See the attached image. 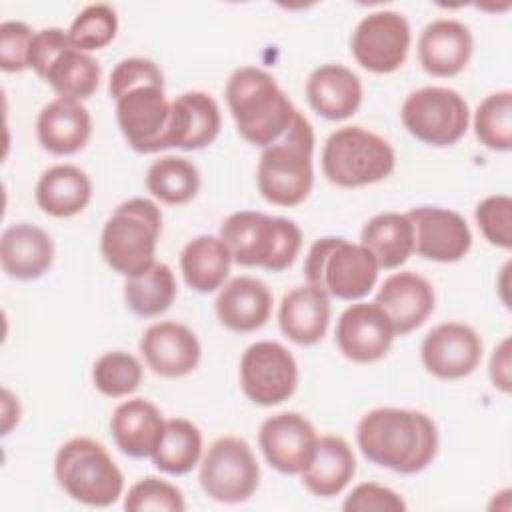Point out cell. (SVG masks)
<instances>
[{
  "mask_svg": "<svg viewBox=\"0 0 512 512\" xmlns=\"http://www.w3.org/2000/svg\"><path fill=\"white\" fill-rule=\"evenodd\" d=\"M356 442L366 460L398 474H416L438 452L434 420L410 408H374L356 426Z\"/></svg>",
  "mask_w": 512,
  "mask_h": 512,
  "instance_id": "1",
  "label": "cell"
},
{
  "mask_svg": "<svg viewBox=\"0 0 512 512\" xmlns=\"http://www.w3.org/2000/svg\"><path fill=\"white\" fill-rule=\"evenodd\" d=\"M226 104L240 136L260 148L282 138L298 112L276 80L256 66L232 72L226 84Z\"/></svg>",
  "mask_w": 512,
  "mask_h": 512,
  "instance_id": "2",
  "label": "cell"
},
{
  "mask_svg": "<svg viewBox=\"0 0 512 512\" xmlns=\"http://www.w3.org/2000/svg\"><path fill=\"white\" fill-rule=\"evenodd\" d=\"M312 154L314 128L298 110L286 134L260 154L256 184L262 198L286 208L302 204L314 184Z\"/></svg>",
  "mask_w": 512,
  "mask_h": 512,
  "instance_id": "3",
  "label": "cell"
},
{
  "mask_svg": "<svg viewBox=\"0 0 512 512\" xmlns=\"http://www.w3.org/2000/svg\"><path fill=\"white\" fill-rule=\"evenodd\" d=\"M220 238L232 262L270 272H282L292 266L302 246V230L296 222L254 210L226 216L220 224Z\"/></svg>",
  "mask_w": 512,
  "mask_h": 512,
  "instance_id": "4",
  "label": "cell"
},
{
  "mask_svg": "<svg viewBox=\"0 0 512 512\" xmlns=\"http://www.w3.org/2000/svg\"><path fill=\"white\" fill-rule=\"evenodd\" d=\"M162 232V212L148 198H130L114 208L100 234L106 264L130 278L146 272L156 260Z\"/></svg>",
  "mask_w": 512,
  "mask_h": 512,
  "instance_id": "5",
  "label": "cell"
},
{
  "mask_svg": "<svg viewBox=\"0 0 512 512\" xmlns=\"http://www.w3.org/2000/svg\"><path fill=\"white\" fill-rule=\"evenodd\" d=\"M54 476L72 500L94 508L112 506L124 490V474L108 450L88 436L72 438L58 448Z\"/></svg>",
  "mask_w": 512,
  "mask_h": 512,
  "instance_id": "6",
  "label": "cell"
},
{
  "mask_svg": "<svg viewBox=\"0 0 512 512\" xmlns=\"http://www.w3.org/2000/svg\"><path fill=\"white\" fill-rule=\"evenodd\" d=\"M396 166L394 148L362 126L334 130L322 148V172L340 188H360L388 178Z\"/></svg>",
  "mask_w": 512,
  "mask_h": 512,
  "instance_id": "7",
  "label": "cell"
},
{
  "mask_svg": "<svg viewBox=\"0 0 512 512\" xmlns=\"http://www.w3.org/2000/svg\"><path fill=\"white\" fill-rule=\"evenodd\" d=\"M378 270L374 256L362 244L338 236L318 238L304 262L308 284L338 300L364 298L374 288Z\"/></svg>",
  "mask_w": 512,
  "mask_h": 512,
  "instance_id": "8",
  "label": "cell"
},
{
  "mask_svg": "<svg viewBox=\"0 0 512 512\" xmlns=\"http://www.w3.org/2000/svg\"><path fill=\"white\" fill-rule=\"evenodd\" d=\"M404 128L436 148L456 144L468 130L470 110L464 96L446 86H424L410 92L400 108Z\"/></svg>",
  "mask_w": 512,
  "mask_h": 512,
  "instance_id": "9",
  "label": "cell"
},
{
  "mask_svg": "<svg viewBox=\"0 0 512 512\" xmlns=\"http://www.w3.org/2000/svg\"><path fill=\"white\" fill-rule=\"evenodd\" d=\"M198 480L208 498L222 504H238L256 492L260 466L246 440L220 436L202 456Z\"/></svg>",
  "mask_w": 512,
  "mask_h": 512,
  "instance_id": "10",
  "label": "cell"
},
{
  "mask_svg": "<svg viewBox=\"0 0 512 512\" xmlns=\"http://www.w3.org/2000/svg\"><path fill=\"white\" fill-rule=\"evenodd\" d=\"M240 386L258 406L282 404L298 386V364L292 352L274 340L250 344L240 358Z\"/></svg>",
  "mask_w": 512,
  "mask_h": 512,
  "instance_id": "11",
  "label": "cell"
},
{
  "mask_svg": "<svg viewBox=\"0 0 512 512\" xmlns=\"http://www.w3.org/2000/svg\"><path fill=\"white\" fill-rule=\"evenodd\" d=\"M116 102V120L128 146L140 154L168 148L172 100L164 84H142L124 92Z\"/></svg>",
  "mask_w": 512,
  "mask_h": 512,
  "instance_id": "12",
  "label": "cell"
},
{
  "mask_svg": "<svg viewBox=\"0 0 512 512\" xmlns=\"http://www.w3.org/2000/svg\"><path fill=\"white\" fill-rule=\"evenodd\" d=\"M410 24L396 10H378L364 16L350 38L354 60L368 72H396L410 48Z\"/></svg>",
  "mask_w": 512,
  "mask_h": 512,
  "instance_id": "13",
  "label": "cell"
},
{
  "mask_svg": "<svg viewBox=\"0 0 512 512\" xmlns=\"http://www.w3.org/2000/svg\"><path fill=\"white\" fill-rule=\"evenodd\" d=\"M266 462L282 474H300L314 458L318 434L300 412H280L266 418L258 430Z\"/></svg>",
  "mask_w": 512,
  "mask_h": 512,
  "instance_id": "14",
  "label": "cell"
},
{
  "mask_svg": "<svg viewBox=\"0 0 512 512\" xmlns=\"http://www.w3.org/2000/svg\"><path fill=\"white\" fill-rule=\"evenodd\" d=\"M424 368L440 380H458L472 374L482 360V340L464 322H442L422 340Z\"/></svg>",
  "mask_w": 512,
  "mask_h": 512,
  "instance_id": "15",
  "label": "cell"
},
{
  "mask_svg": "<svg viewBox=\"0 0 512 512\" xmlns=\"http://www.w3.org/2000/svg\"><path fill=\"white\" fill-rule=\"evenodd\" d=\"M414 230V252L432 262H458L470 246L472 234L466 220L442 206H418L406 212Z\"/></svg>",
  "mask_w": 512,
  "mask_h": 512,
  "instance_id": "16",
  "label": "cell"
},
{
  "mask_svg": "<svg viewBox=\"0 0 512 512\" xmlns=\"http://www.w3.org/2000/svg\"><path fill=\"white\" fill-rule=\"evenodd\" d=\"M396 332L374 302L350 304L336 322V346L344 358L370 364L384 358Z\"/></svg>",
  "mask_w": 512,
  "mask_h": 512,
  "instance_id": "17",
  "label": "cell"
},
{
  "mask_svg": "<svg viewBox=\"0 0 512 512\" xmlns=\"http://www.w3.org/2000/svg\"><path fill=\"white\" fill-rule=\"evenodd\" d=\"M140 352L154 374L180 378L200 364V342L196 334L180 322L162 320L148 326L140 338Z\"/></svg>",
  "mask_w": 512,
  "mask_h": 512,
  "instance_id": "18",
  "label": "cell"
},
{
  "mask_svg": "<svg viewBox=\"0 0 512 512\" xmlns=\"http://www.w3.org/2000/svg\"><path fill=\"white\" fill-rule=\"evenodd\" d=\"M374 304L388 316L396 336H404L428 320L434 312L436 296L424 276L404 270L384 280L376 292Z\"/></svg>",
  "mask_w": 512,
  "mask_h": 512,
  "instance_id": "19",
  "label": "cell"
},
{
  "mask_svg": "<svg viewBox=\"0 0 512 512\" xmlns=\"http://www.w3.org/2000/svg\"><path fill=\"white\" fill-rule=\"evenodd\" d=\"M474 40L466 24L454 18H438L426 24L418 38L420 66L436 78L460 74L472 56Z\"/></svg>",
  "mask_w": 512,
  "mask_h": 512,
  "instance_id": "20",
  "label": "cell"
},
{
  "mask_svg": "<svg viewBox=\"0 0 512 512\" xmlns=\"http://www.w3.org/2000/svg\"><path fill=\"white\" fill-rule=\"evenodd\" d=\"M222 116L218 102L200 90L184 92L172 100L168 148L200 150L212 144L220 132Z\"/></svg>",
  "mask_w": 512,
  "mask_h": 512,
  "instance_id": "21",
  "label": "cell"
},
{
  "mask_svg": "<svg viewBox=\"0 0 512 512\" xmlns=\"http://www.w3.org/2000/svg\"><path fill=\"white\" fill-rule=\"evenodd\" d=\"M36 136L44 150L70 156L82 150L92 136V118L80 100L58 96L36 118Z\"/></svg>",
  "mask_w": 512,
  "mask_h": 512,
  "instance_id": "22",
  "label": "cell"
},
{
  "mask_svg": "<svg viewBox=\"0 0 512 512\" xmlns=\"http://www.w3.org/2000/svg\"><path fill=\"white\" fill-rule=\"evenodd\" d=\"M214 308L222 326L238 334H248L268 322L272 292L254 276H236L220 288Z\"/></svg>",
  "mask_w": 512,
  "mask_h": 512,
  "instance_id": "23",
  "label": "cell"
},
{
  "mask_svg": "<svg viewBox=\"0 0 512 512\" xmlns=\"http://www.w3.org/2000/svg\"><path fill=\"white\" fill-rule=\"evenodd\" d=\"M362 82L342 64H322L306 80V100L326 120H344L362 104Z\"/></svg>",
  "mask_w": 512,
  "mask_h": 512,
  "instance_id": "24",
  "label": "cell"
},
{
  "mask_svg": "<svg viewBox=\"0 0 512 512\" xmlns=\"http://www.w3.org/2000/svg\"><path fill=\"white\" fill-rule=\"evenodd\" d=\"M54 260L50 234L34 224L8 226L0 238V264L16 280H36L46 274Z\"/></svg>",
  "mask_w": 512,
  "mask_h": 512,
  "instance_id": "25",
  "label": "cell"
},
{
  "mask_svg": "<svg viewBox=\"0 0 512 512\" xmlns=\"http://www.w3.org/2000/svg\"><path fill=\"white\" fill-rule=\"evenodd\" d=\"M330 322V296L320 288L306 284L292 288L282 296L278 308L280 330L300 346L320 342Z\"/></svg>",
  "mask_w": 512,
  "mask_h": 512,
  "instance_id": "26",
  "label": "cell"
},
{
  "mask_svg": "<svg viewBox=\"0 0 512 512\" xmlns=\"http://www.w3.org/2000/svg\"><path fill=\"white\" fill-rule=\"evenodd\" d=\"M164 422L156 404L146 398H130L112 412L110 432L120 452L130 458H148L162 436Z\"/></svg>",
  "mask_w": 512,
  "mask_h": 512,
  "instance_id": "27",
  "label": "cell"
},
{
  "mask_svg": "<svg viewBox=\"0 0 512 512\" xmlns=\"http://www.w3.org/2000/svg\"><path fill=\"white\" fill-rule=\"evenodd\" d=\"M34 198L38 208L54 218L80 214L92 198V182L74 164H54L36 182Z\"/></svg>",
  "mask_w": 512,
  "mask_h": 512,
  "instance_id": "28",
  "label": "cell"
},
{
  "mask_svg": "<svg viewBox=\"0 0 512 512\" xmlns=\"http://www.w3.org/2000/svg\"><path fill=\"white\" fill-rule=\"evenodd\" d=\"M356 474V458L342 436H318L312 462L300 472L302 484L318 498L338 496Z\"/></svg>",
  "mask_w": 512,
  "mask_h": 512,
  "instance_id": "29",
  "label": "cell"
},
{
  "mask_svg": "<svg viewBox=\"0 0 512 512\" xmlns=\"http://www.w3.org/2000/svg\"><path fill=\"white\" fill-rule=\"evenodd\" d=\"M360 244L374 256L378 268H398L414 252L412 222L400 212L376 214L364 224Z\"/></svg>",
  "mask_w": 512,
  "mask_h": 512,
  "instance_id": "30",
  "label": "cell"
},
{
  "mask_svg": "<svg viewBox=\"0 0 512 512\" xmlns=\"http://www.w3.org/2000/svg\"><path fill=\"white\" fill-rule=\"evenodd\" d=\"M232 256L220 236L200 234L180 254V268L186 284L196 292H214L228 278Z\"/></svg>",
  "mask_w": 512,
  "mask_h": 512,
  "instance_id": "31",
  "label": "cell"
},
{
  "mask_svg": "<svg viewBox=\"0 0 512 512\" xmlns=\"http://www.w3.org/2000/svg\"><path fill=\"white\" fill-rule=\"evenodd\" d=\"M202 456V432L186 418H170L164 422L162 436L152 452V462L158 470L182 476L188 474Z\"/></svg>",
  "mask_w": 512,
  "mask_h": 512,
  "instance_id": "32",
  "label": "cell"
},
{
  "mask_svg": "<svg viewBox=\"0 0 512 512\" xmlns=\"http://www.w3.org/2000/svg\"><path fill=\"white\" fill-rule=\"evenodd\" d=\"M176 290L172 268L164 262H154L146 272L126 278L124 300L136 316L154 318L172 306Z\"/></svg>",
  "mask_w": 512,
  "mask_h": 512,
  "instance_id": "33",
  "label": "cell"
},
{
  "mask_svg": "<svg viewBox=\"0 0 512 512\" xmlns=\"http://www.w3.org/2000/svg\"><path fill=\"white\" fill-rule=\"evenodd\" d=\"M100 74V64L90 54L68 46L54 58L44 80L58 96L86 100L96 92Z\"/></svg>",
  "mask_w": 512,
  "mask_h": 512,
  "instance_id": "34",
  "label": "cell"
},
{
  "mask_svg": "<svg viewBox=\"0 0 512 512\" xmlns=\"http://www.w3.org/2000/svg\"><path fill=\"white\" fill-rule=\"evenodd\" d=\"M146 188L164 204H186L200 190V172L184 156H162L150 164Z\"/></svg>",
  "mask_w": 512,
  "mask_h": 512,
  "instance_id": "35",
  "label": "cell"
},
{
  "mask_svg": "<svg viewBox=\"0 0 512 512\" xmlns=\"http://www.w3.org/2000/svg\"><path fill=\"white\" fill-rule=\"evenodd\" d=\"M474 134L490 150L508 152L512 148V92L488 94L474 112Z\"/></svg>",
  "mask_w": 512,
  "mask_h": 512,
  "instance_id": "36",
  "label": "cell"
},
{
  "mask_svg": "<svg viewBox=\"0 0 512 512\" xmlns=\"http://www.w3.org/2000/svg\"><path fill=\"white\" fill-rule=\"evenodd\" d=\"M92 380L98 392L110 398L132 394L142 382V364L136 356L124 350L104 352L92 370Z\"/></svg>",
  "mask_w": 512,
  "mask_h": 512,
  "instance_id": "37",
  "label": "cell"
},
{
  "mask_svg": "<svg viewBox=\"0 0 512 512\" xmlns=\"http://www.w3.org/2000/svg\"><path fill=\"white\" fill-rule=\"evenodd\" d=\"M118 32V16L110 4H90L72 20L68 38L80 52H92L108 46Z\"/></svg>",
  "mask_w": 512,
  "mask_h": 512,
  "instance_id": "38",
  "label": "cell"
},
{
  "mask_svg": "<svg viewBox=\"0 0 512 512\" xmlns=\"http://www.w3.org/2000/svg\"><path fill=\"white\" fill-rule=\"evenodd\" d=\"M124 510L128 512H184L186 502L174 484L156 478V476H146L134 482L128 488V494L124 498Z\"/></svg>",
  "mask_w": 512,
  "mask_h": 512,
  "instance_id": "39",
  "label": "cell"
},
{
  "mask_svg": "<svg viewBox=\"0 0 512 512\" xmlns=\"http://www.w3.org/2000/svg\"><path fill=\"white\" fill-rule=\"evenodd\" d=\"M476 222L482 236L498 246L510 248L512 246V198L506 194L486 196L476 206Z\"/></svg>",
  "mask_w": 512,
  "mask_h": 512,
  "instance_id": "40",
  "label": "cell"
},
{
  "mask_svg": "<svg viewBox=\"0 0 512 512\" xmlns=\"http://www.w3.org/2000/svg\"><path fill=\"white\" fill-rule=\"evenodd\" d=\"M142 84H164L162 70L150 58L132 56V58L120 60L114 66V70L110 72V80H108V92L116 100L130 88H136Z\"/></svg>",
  "mask_w": 512,
  "mask_h": 512,
  "instance_id": "41",
  "label": "cell"
},
{
  "mask_svg": "<svg viewBox=\"0 0 512 512\" xmlns=\"http://www.w3.org/2000/svg\"><path fill=\"white\" fill-rule=\"evenodd\" d=\"M342 510L346 512H404V498L378 482H362L346 496Z\"/></svg>",
  "mask_w": 512,
  "mask_h": 512,
  "instance_id": "42",
  "label": "cell"
},
{
  "mask_svg": "<svg viewBox=\"0 0 512 512\" xmlns=\"http://www.w3.org/2000/svg\"><path fill=\"white\" fill-rule=\"evenodd\" d=\"M32 28L20 20H6L0 26V68L4 72H22L28 68Z\"/></svg>",
  "mask_w": 512,
  "mask_h": 512,
  "instance_id": "43",
  "label": "cell"
},
{
  "mask_svg": "<svg viewBox=\"0 0 512 512\" xmlns=\"http://www.w3.org/2000/svg\"><path fill=\"white\" fill-rule=\"evenodd\" d=\"M70 44L68 32L62 28H42L34 32L32 42H30V52H28V68L36 72L44 80L46 70L54 62V58L64 52Z\"/></svg>",
  "mask_w": 512,
  "mask_h": 512,
  "instance_id": "44",
  "label": "cell"
},
{
  "mask_svg": "<svg viewBox=\"0 0 512 512\" xmlns=\"http://www.w3.org/2000/svg\"><path fill=\"white\" fill-rule=\"evenodd\" d=\"M490 380L502 392H510V338H504L492 352L490 358Z\"/></svg>",
  "mask_w": 512,
  "mask_h": 512,
  "instance_id": "45",
  "label": "cell"
}]
</instances>
